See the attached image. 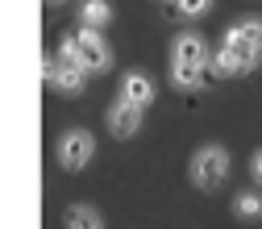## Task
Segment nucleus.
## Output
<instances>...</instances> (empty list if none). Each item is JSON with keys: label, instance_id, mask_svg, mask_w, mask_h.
Here are the masks:
<instances>
[{"label": "nucleus", "instance_id": "1", "mask_svg": "<svg viewBox=\"0 0 262 229\" xmlns=\"http://www.w3.org/2000/svg\"><path fill=\"white\" fill-rule=\"evenodd\" d=\"M58 58L83 67L88 75H104V71H113V46L104 42V34H96V29H75L71 38H62Z\"/></svg>", "mask_w": 262, "mask_h": 229}, {"label": "nucleus", "instance_id": "2", "mask_svg": "<svg viewBox=\"0 0 262 229\" xmlns=\"http://www.w3.org/2000/svg\"><path fill=\"white\" fill-rule=\"evenodd\" d=\"M187 175H191V183L200 188V192H216L229 179V150L216 146V142L200 146V150L191 154V162H187Z\"/></svg>", "mask_w": 262, "mask_h": 229}, {"label": "nucleus", "instance_id": "3", "mask_svg": "<svg viewBox=\"0 0 262 229\" xmlns=\"http://www.w3.org/2000/svg\"><path fill=\"white\" fill-rule=\"evenodd\" d=\"M54 154H58V162H62L67 171H83L88 162H92V154H96V138H92V129H83V125L67 129V134L58 138Z\"/></svg>", "mask_w": 262, "mask_h": 229}, {"label": "nucleus", "instance_id": "4", "mask_svg": "<svg viewBox=\"0 0 262 229\" xmlns=\"http://www.w3.org/2000/svg\"><path fill=\"white\" fill-rule=\"evenodd\" d=\"M221 46L237 50V54H250V58H262V17H242L225 29Z\"/></svg>", "mask_w": 262, "mask_h": 229}, {"label": "nucleus", "instance_id": "5", "mask_svg": "<svg viewBox=\"0 0 262 229\" xmlns=\"http://www.w3.org/2000/svg\"><path fill=\"white\" fill-rule=\"evenodd\" d=\"M208 58H212V50H208V42L195 34V29H179V34L171 38V63H179V67L208 71Z\"/></svg>", "mask_w": 262, "mask_h": 229}, {"label": "nucleus", "instance_id": "6", "mask_svg": "<svg viewBox=\"0 0 262 229\" xmlns=\"http://www.w3.org/2000/svg\"><path fill=\"white\" fill-rule=\"evenodd\" d=\"M42 75H46V84H50L54 92H62V96H79V92L88 88V71L75 67V63H62L58 54L42 63Z\"/></svg>", "mask_w": 262, "mask_h": 229}, {"label": "nucleus", "instance_id": "7", "mask_svg": "<svg viewBox=\"0 0 262 229\" xmlns=\"http://www.w3.org/2000/svg\"><path fill=\"white\" fill-rule=\"evenodd\" d=\"M117 96H121L125 105H134V109H142V113H146V109L154 105V96H158V84H154V75H150V71H125V75H121V92H117Z\"/></svg>", "mask_w": 262, "mask_h": 229}, {"label": "nucleus", "instance_id": "8", "mask_svg": "<svg viewBox=\"0 0 262 229\" xmlns=\"http://www.w3.org/2000/svg\"><path fill=\"white\" fill-rule=\"evenodd\" d=\"M254 67H258V58H250V54H237V50H229V46H216V50H212V58H208V71H212L216 79L250 75Z\"/></svg>", "mask_w": 262, "mask_h": 229}, {"label": "nucleus", "instance_id": "9", "mask_svg": "<svg viewBox=\"0 0 262 229\" xmlns=\"http://www.w3.org/2000/svg\"><path fill=\"white\" fill-rule=\"evenodd\" d=\"M142 121H146V113L142 109H134V105H125L121 96L108 105V113H104V125L113 129V138H134L138 129H142Z\"/></svg>", "mask_w": 262, "mask_h": 229}, {"label": "nucleus", "instance_id": "10", "mask_svg": "<svg viewBox=\"0 0 262 229\" xmlns=\"http://www.w3.org/2000/svg\"><path fill=\"white\" fill-rule=\"evenodd\" d=\"M108 21H113V5L108 0H83L79 5V29H96V34H100Z\"/></svg>", "mask_w": 262, "mask_h": 229}, {"label": "nucleus", "instance_id": "11", "mask_svg": "<svg viewBox=\"0 0 262 229\" xmlns=\"http://www.w3.org/2000/svg\"><path fill=\"white\" fill-rule=\"evenodd\" d=\"M204 75H208V71H200V67H179V63H171V71H167L171 88H179V92H195V88H204Z\"/></svg>", "mask_w": 262, "mask_h": 229}, {"label": "nucleus", "instance_id": "12", "mask_svg": "<svg viewBox=\"0 0 262 229\" xmlns=\"http://www.w3.org/2000/svg\"><path fill=\"white\" fill-rule=\"evenodd\" d=\"M233 213H237L242 221H262V192H258V188L237 192V196H233Z\"/></svg>", "mask_w": 262, "mask_h": 229}, {"label": "nucleus", "instance_id": "13", "mask_svg": "<svg viewBox=\"0 0 262 229\" xmlns=\"http://www.w3.org/2000/svg\"><path fill=\"white\" fill-rule=\"evenodd\" d=\"M67 229H104V217L92 204H71L67 209Z\"/></svg>", "mask_w": 262, "mask_h": 229}, {"label": "nucleus", "instance_id": "14", "mask_svg": "<svg viewBox=\"0 0 262 229\" xmlns=\"http://www.w3.org/2000/svg\"><path fill=\"white\" fill-rule=\"evenodd\" d=\"M212 9V0H175V13L183 17V21H195V17H204Z\"/></svg>", "mask_w": 262, "mask_h": 229}, {"label": "nucleus", "instance_id": "15", "mask_svg": "<svg viewBox=\"0 0 262 229\" xmlns=\"http://www.w3.org/2000/svg\"><path fill=\"white\" fill-rule=\"evenodd\" d=\"M250 175H254V183L262 188V150H254V158H250Z\"/></svg>", "mask_w": 262, "mask_h": 229}, {"label": "nucleus", "instance_id": "16", "mask_svg": "<svg viewBox=\"0 0 262 229\" xmlns=\"http://www.w3.org/2000/svg\"><path fill=\"white\" fill-rule=\"evenodd\" d=\"M46 5H62V0H46Z\"/></svg>", "mask_w": 262, "mask_h": 229}]
</instances>
